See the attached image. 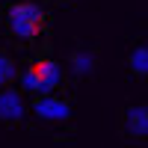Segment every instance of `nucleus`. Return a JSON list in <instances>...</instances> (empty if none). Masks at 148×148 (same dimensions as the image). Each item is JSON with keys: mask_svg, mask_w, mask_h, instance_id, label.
<instances>
[{"mask_svg": "<svg viewBox=\"0 0 148 148\" xmlns=\"http://www.w3.org/2000/svg\"><path fill=\"white\" fill-rule=\"evenodd\" d=\"M127 68L136 74V77H148V42L136 45L127 53Z\"/></svg>", "mask_w": 148, "mask_h": 148, "instance_id": "7", "label": "nucleus"}, {"mask_svg": "<svg viewBox=\"0 0 148 148\" xmlns=\"http://www.w3.org/2000/svg\"><path fill=\"white\" fill-rule=\"evenodd\" d=\"M33 113L42 121H68L71 119V104L59 95H36Z\"/></svg>", "mask_w": 148, "mask_h": 148, "instance_id": "4", "label": "nucleus"}, {"mask_svg": "<svg viewBox=\"0 0 148 148\" xmlns=\"http://www.w3.org/2000/svg\"><path fill=\"white\" fill-rule=\"evenodd\" d=\"M21 89L30 95H53L62 83V65L51 56H39L18 74Z\"/></svg>", "mask_w": 148, "mask_h": 148, "instance_id": "2", "label": "nucleus"}, {"mask_svg": "<svg viewBox=\"0 0 148 148\" xmlns=\"http://www.w3.org/2000/svg\"><path fill=\"white\" fill-rule=\"evenodd\" d=\"M68 68H71L74 77H89L98 68V53L92 47H77V51L68 53Z\"/></svg>", "mask_w": 148, "mask_h": 148, "instance_id": "6", "label": "nucleus"}, {"mask_svg": "<svg viewBox=\"0 0 148 148\" xmlns=\"http://www.w3.org/2000/svg\"><path fill=\"white\" fill-rule=\"evenodd\" d=\"M18 77V65L15 59H12L9 53L0 51V89H6V86H12V80Z\"/></svg>", "mask_w": 148, "mask_h": 148, "instance_id": "8", "label": "nucleus"}, {"mask_svg": "<svg viewBox=\"0 0 148 148\" xmlns=\"http://www.w3.org/2000/svg\"><path fill=\"white\" fill-rule=\"evenodd\" d=\"M6 24H9V33L21 42H36L47 27V15L39 3L33 0H18L6 9Z\"/></svg>", "mask_w": 148, "mask_h": 148, "instance_id": "1", "label": "nucleus"}, {"mask_svg": "<svg viewBox=\"0 0 148 148\" xmlns=\"http://www.w3.org/2000/svg\"><path fill=\"white\" fill-rule=\"evenodd\" d=\"M24 116H27L24 95L18 89H12V86L0 89V121L3 125H18V121H24Z\"/></svg>", "mask_w": 148, "mask_h": 148, "instance_id": "5", "label": "nucleus"}, {"mask_svg": "<svg viewBox=\"0 0 148 148\" xmlns=\"http://www.w3.org/2000/svg\"><path fill=\"white\" fill-rule=\"evenodd\" d=\"M119 127H121V136H127V139H148V104L125 107Z\"/></svg>", "mask_w": 148, "mask_h": 148, "instance_id": "3", "label": "nucleus"}, {"mask_svg": "<svg viewBox=\"0 0 148 148\" xmlns=\"http://www.w3.org/2000/svg\"><path fill=\"white\" fill-rule=\"evenodd\" d=\"M62 3H65V0H62Z\"/></svg>", "mask_w": 148, "mask_h": 148, "instance_id": "9", "label": "nucleus"}]
</instances>
